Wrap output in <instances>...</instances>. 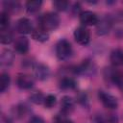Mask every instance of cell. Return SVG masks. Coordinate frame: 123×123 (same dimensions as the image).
I'll return each instance as SVG.
<instances>
[{
	"mask_svg": "<svg viewBox=\"0 0 123 123\" xmlns=\"http://www.w3.org/2000/svg\"><path fill=\"white\" fill-rule=\"evenodd\" d=\"M44 98H45V97L43 96V94H42L40 91H35V92H33V93L30 95V97H29L30 101H31L32 103H34V104H37V105L43 103V102H44Z\"/></svg>",
	"mask_w": 123,
	"mask_h": 123,
	"instance_id": "44dd1931",
	"label": "cell"
},
{
	"mask_svg": "<svg viewBox=\"0 0 123 123\" xmlns=\"http://www.w3.org/2000/svg\"><path fill=\"white\" fill-rule=\"evenodd\" d=\"M15 29L20 34H32L35 30L32 21L27 17L19 18L15 23Z\"/></svg>",
	"mask_w": 123,
	"mask_h": 123,
	"instance_id": "52a82bcc",
	"label": "cell"
},
{
	"mask_svg": "<svg viewBox=\"0 0 123 123\" xmlns=\"http://www.w3.org/2000/svg\"><path fill=\"white\" fill-rule=\"evenodd\" d=\"M31 35H32V37L35 40L39 41V42H44V41H47L49 39V34H48V32L44 31L43 29H41L39 27L37 29H35Z\"/></svg>",
	"mask_w": 123,
	"mask_h": 123,
	"instance_id": "9a60e30c",
	"label": "cell"
},
{
	"mask_svg": "<svg viewBox=\"0 0 123 123\" xmlns=\"http://www.w3.org/2000/svg\"><path fill=\"white\" fill-rule=\"evenodd\" d=\"M12 38H13V35H12L11 30H9L8 28L7 29H1V32H0V41H1V43L9 44L12 41Z\"/></svg>",
	"mask_w": 123,
	"mask_h": 123,
	"instance_id": "d6986e66",
	"label": "cell"
},
{
	"mask_svg": "<svg viewBox=\"0 0 123 123\" xmlns=\"http://www.w3.org/2000/svg\"><path fill=\"white\" fill-rule=\"evenodd\" d=\"M38 25L46 32L56 30L60 25V17L56 12H45L38 17Z\"/></svg>",
	"mask_w": 123,
	"mask_h": 123,
	"instance_id": "6da1fadb",
	"label": "cell"
},
{
	"mask_svg": "<svg viewBox=\"0 0 123 123\" xmlns=\"http://www.w3.org/2000/svg\"><path fill=\"white\" fill-rule=\"evenodd\" d=\"M11 84V77L8 73L3 72L0 75V91L1 92H5Z\"/></svg>",
	"mask_w": 123,
	"mask_h": 123,
	"instance_id": "ffe728a7",
	"label": "cell"
},
{
	"mask_svg": "<svg viewBox=\"0 0 123 123\" xmlns=\"http://www.w3.org/2000/svg\"><path fill=\"white\" fill-rule=\"evenodd\" d=\"M10 24V15L7 11H3L0 13V27L1 29H7Z\"/></svg>",
	"mask_w": 123,
	"mask_h": 123,
	"instance_id": "7402d4cb",
	"label": "cell"
},
{
	"mask_svg": "<svg viewBox=\"0 0 123 123\" xmlns=\"http://www.w3.org/2000/svg\"><path fill=\"white\" fill-rule=\"evenodd\" d=\"M110 61L114 66H123V50L114 49L111 52Z\"/></svg>",
	"mask_w": 123,
	"mask_h": 123,
	"instance_id": "4fadbf2b",
	"label": "cell"
},
{
	"mask_svg": "<svg viewBox=\"0 0 123 123\" xmlns=\"http://www.w3.org/2000/svg\"><path fill=\"white\" fill-rule=\"evenodd\" d=\"M105 76L113 85L119 87L123 86V72L117 71L113 68H107L105 71Z\"/></svg>",
	"mask_w": 123,
	"mask_h": 123,
	"instance_id": "8992f818",
	"label": "cell"
},
{
	"mask_svg": "<svg viewBox=\"0 0 123 123\" xmlns=\"http://www.w3.org/2000/svg\"><path fill=\"white\" fill-rule=\"evenodd\" d=\"M34 71H35V76L37 79L40 80V81H44L46 79L49 78L50 76V69L47 65L43 64V63H37L35 65L34 67Z\"/></svg>",
	"mask_w": 123,
	"mask_h": 123,
	"instance_id": "8fae6325",
	"label": "cell"
},
{
	"mask_svg": "<svg viewBox=\"0 0 123 123\" xmlns=\"http://www.w3.org/2000/svg\"><path fill=\"white\" fill-rule=\"evenodd\" d=\"M74 38L81 45H87L90 41V34L89 31L85 26H80L74 31Z\"/></svg>",
	"mask_w": 123,
	"mask_h": 123,
	"instance_id": "277c9868",
	"label": "cell"
},
{
	"mask_svg": "<svg viewBox=\"0 0 123 123\" xmlns=\"http://www.w3.org/2000/svg\"><path fill=\"white\" fill-rule=\"evenodd\" d=\"M14 60V54L12 53V50L10 49H6L2 52L1 54V63L2 65H6L9 66L13 62Z\"/></svg>",
	"mask_w": 123,
	"mask_h": 123,
	"instance_id": "e0dca14e",
	"label": "cell"
},
{
	"mask_svg": "<svg viewBox=\"0 0 123 123\" xmlns=\"http://www.w3.org/2000/svg\"><path fill=\"white\" fill-rule=\"evenodd\" d=\"M29 123H45L43 118L38 116V115H36V116H33L31 117V119L29 120Z\"/></svg>",
	"mask_w": 123,
	"mask_h": 123,
	"instance_id": "4316f807",
	"label": "cell"
},
{
	"mask_svg": "<svg viewBox=\"0 0 123 123\" xmlns=\"http://www.w3.org/2000/svg\"><path fill=\"white\" fill-rule=\"evenodd\" d=\"M112 27V19L111 16H104L102 19H99V22L96 25L97 34L100 36L107 35Z\"/></svg>",
	"mask_w": 123,
	"mask_h": 123,
	"instance_id": "9c48e42d",
	"label": "cell"
},
{
	"mask_svg": "<svg viewBox=\"0 0 123 123\" xmlns=\"http://www.w3.org/2000/svg\"><path fill=\"white\" fill-rule=\"evenodd\" d=\"M55 123H73L70 119H68V118H66L65 116H58L57 118H56V120H55Z\"/></svg>",
	"mask_w": 123,
	"mask_h": 123,
	"instance_id": "484cf974",
	"label": "cell"
},
{
	"mask_svg": "<svg viewBox=\"0 0 123 123\" xmlns=\"http://www.w3.org/2000/svg\"><path fill=\"white\" fill-rule=\"evenodd\" d=\"M56 102H57V99H56V96L55 95H52V94H49L47 95L45 98H44V106L47 108V109H51L53 108L55 105H56Z\"/></svg>",
	"mask_w": 123,
	"mask_h": 123,
	"instance_id": "cb8c5ba5",
	"label": "cell"
},
{
	"mask_svg": "<svg viewBox=\"0 0 123 123\" xmlns=\"http://www.w3.org/2000/svg\"><path fill=\"white\" fill-rule=\"evenodd\" d=\"M14 50L18 54H26L29 51V40L25 37H19L14 41Z\"/></svg>",
	"mask_w": 123,
	"mask_h": 123,
	"instance_id": "7c38bea8",
	"label": "cell"
},
{
	"mask_svg": "<svg viewBox=\"0 0 123 123\" xmlns=\"http://www.w3.org/2000/svg\"><path fill=\"white\" fill-rule=\"evenodd\" d=\"M73 53L71 43L66 39H61L56 44V55L59 60L66 61L68 60Z\"/></svg>",
	"mask_w": 123,
	"mask_h": 123,
	"instance_id": "7a4b0ae2",
	"label": "cell"
},
{
	"mask_svg": "<svg viewBox=\"0 0 123 123\" xmlns=\"http://www.w3.org/2000/svg\"><path fill=\"white\" fill-rule=\"evenodd\" d=\"M42 5V2L40 0H29L26 2V10L28 12H31V13H34V12H37L40 7Z\"/></svg>",
	"mask_w": 123,
	"mask_h": 123,
	"instance_id": "ac0fdd59",
	"label": "cell"
},
{
	"mask_svg": "<svg viewBox=\"0 0 123 123\" xmlns=\"http://www.w3.org/2000/svg\"><path fill=\"white\" fill-rule=\"evenodd\" d=\"M16 85L21 89H30L35 85V79L29 74H19L16 78Z\"/></svg>",
	"mask_w": 123,
	"mask_h": 123,
	"instance_id": "ba28073f",
	"label": "cell"
},
{
	"mask_svg": "<svg viewBox=\"0 0 123 123\" xmlns=\"http://www.w3.org/2000/svg\"><path fill=\"white\" fill-rule=\"evenodd\" d=\"M98 98L103 104V106L109 110H115L118 107V101L116 97H114L113 95L105 90L98 91Z\"/></svg>",
	"mask_w": 123,
	"mask_h": 123,
	"instance_id": "3957f363",
	"label": "cell"
},
{
	"mask_svg": "<svg viewBox=\"0 0 123 123\" xmlns=\"http://www.w3.org/2000/svg\"><path fill=\"white\" fill-rule=\"evenodd\" d=\"M74 100L69 97V96H63L61 101V108H62V112L64 114L70 113L74 110Z\"/></svg>",
	"mask_w": 123,
	"mask_h": 123,
	"instance_id": "5bb4252c",
	"label": "cell"
},
{
	"mask_svg": "<svg viewBox=\"0 0 123 123\" xmlns=\"http://www.w3.org/2000/svg\"><path fill=\"white\" fill-rule=\"evenodd\" d=\"M73 71L75 74H91L93 71H95L94 64L91 61L86 60L83 61V62L73 68Z\"/></svg>",
	"mask_w": 123,
	"mask_h": 123,
	"instance_id": "30bf717a",
	"label": "cell"
},
{
	"mask_svg": "<svg viewBox=\"0 0 123 123\" xmlns=\"http://www.w3.org/2000/svg\"><path fill=\"white\" fill-rule=\"evenodd\" d=\"M59 85H60V87L62 89H74L76 87V86H77L76 81L73 78L67 77V76L62 78L60 80Z\"/></svg>",
	"mask_w": 123,
	"mask_h": 123,
	"instance_id": "2e32d148",
	"label": "cell"
},
{
	"mask_svg": "<svg viewBox=\"0 0 123 123\" xmlns=\"http://www.w3.org/2000/svg\"><path fill=\"white\" fill-rule=\"evenodd\" d=\"M80 18V22L86 26H93V25H97V23L99 22V17L98 15L91 12V11H84L80 13L79 15Z\"/></svg>",
	"mask_w": 123,
	"mask_h": 123,
	"instance_id": "5b68a950",
	"label": "cell"
},
{
	"mask_svg": "<svg viewBox=\"0 0 123 123\" xmlns=\"http://www.w3.org/2000/svg\"><path fill=\"white\" fill-rule=\"evenodd\" d=\"M53 5L58 11H65L69 6V2L63 0H58V1H54Z\"/></svg>",
	"mask_w": 123,
	"mask_h": 123,
	"instance_id": "d4e9b609",
	"label": "cell"
},
{
	"mask_svg": "<svg viewBox=\"0 0 123 123\" xmlns=\"http://www.w3.org/2000/svg\"><path fill=\"white\" fill-rule=\"evenodd\" d=\"M4 7L6 8V11L9 12L10 11L12 12H15L19 9L20 5L18 2H15V1H5L4 2Z\"/></svg>",
	"mask_w": 123,
	"mask_h": 123,
	"instance_id": "603a6c76",
	"label": "cell"
}]
</instances>
